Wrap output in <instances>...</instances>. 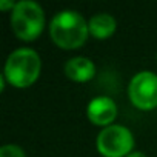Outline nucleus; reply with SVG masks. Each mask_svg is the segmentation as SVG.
Listing matches in <instances>:
<instances>
[{
    "instance_id": "nucleus-10",
    "label": "nucleus",
    "mask_w": 157,
    "mask_h": 157,
    "mask_svg": "<svg viewBox=\"0 0 157 157\" xmlns=\"http://www.w3.org/2000/svg\"><path fill=\"white\" fill-rule=\"evenodd\" d=\"M14 5L16 3H13V2H6V0H2V2H0V8L2 10H6V8H14Z\"/></svg>"
},
{
    "instance_id": "nucleus-3",
    "label": "nucleus",
    "mask_w": 157,
    "mask_h": 157,
    "mask_svg": "<svg viewBox=\"0 0 157 157\" xmlns=\"http://www.w3.org/2000/svg\"><path fill=\"white\" fill-rule=\"evenodd\" d=\"M11 25L17 37L23 40L36 39L45 25V14L42 6L34 0H20L13 8Z\"/></svg>"
},
{
    "instance_id": "nucleus-1",
    "label": "nucleus",
    "mask_w": 157,
    "mask_h": 157,
    "mask_svg": "<svg viewBox=\"0 0 157 157\" xmlns=\"http://www.w3.org/2000/svg\"><path fill=\"white\" fill-rule=\"evenodd\" d=\"M90 33V26L80 13L72 10H63L57 13L49 25V34L52 40L62 48H77L85 43Z\"/></svg>"
},
{
    "instance_id": "nucleus-9",
    "label": "nucleus",
    "mask_w": 157,
    "mask_h": 157,
    "mask_svg": "<svg viewBox=\"0 0 157 157\" xmlns=\"http://www.w3.org/2000/svg\"><path fill=\"white\" fill-rule=\"evenodd\" d=\"M0 157H26V154L19 145L8 143L0 148Z\"/></svg>"
},
{
    "instance_id": "nucleus-11",
    "label": "nucleus",
    "mask_w": 157,
    "mask_h": 157,
    "mask_svg": "<svg viewBox=\"0 0 157 157\" xmlns=\"http://www.w3.org/2000/svg\"><path fill=\"white\" fill-rule=\"evenodd\" d=\"M126 157H146V155H145L142 151H131Z\"/></svg>"
},
{
    "instance_id": "nucleus-6",
    "label": "nucleus",
    "mask_w": 157,
    "mask_h": 157,
    "mask_svg": "<svg viewBox=\"0 0 157 157\" xmlns=\"http://www.w3.org/2000/svg\"><path fill=\"white\" fill-rule=\"evenodd\" d=\"M86 114H88V119L93 123L108 126V123H111L117 116V106H116V102L111 97L99 96V97H94L88 103Z\"/></svg>"
},
{
    "instance_id": "nucleus-7",
    "label": "nucleus",
    "mask_w": 157,
    "mask_h": 157,
    "mask_svg": "<svg viewBox=\"0 0 157 157\" xmlns=\"http://www.w3.org/2000/svg\"><path fill=\"white\" fill-rule=\"evenodd\" d=\"M96 72V66L93 63L91 59L83 57V56H77V57H71L66 63H65V74L77 82H85L94 75Z\"/></svg>"
},
{
    "instance_id": "nucleus-2",
    "label": "nucleus",
    "mask_w": 157,
    "mask_h": 157,
    "mask_svg": "<svg viewBox=\"0 0 157 157\" xmlns=\"http://www.w3.org/2000/svg\"><path fill=\"white\" fill-rule=\"evenodd\" d=\"M40 56L33 48L14 49L5 65V77L14 86L25 88L36 82L40 72Z\"/></svg>"
},
{
    "instance_id": "nucleus-5",
    "label": "nucleus",
    "mask_w": 157,
    "mask_h": 157,
    "mask_svg": "<svg viewBox=\"0 0 157 157\" xmlns=\"http://www.w3.org/2000/svg\"><path fill=\"white\" fill-rule=\"evenodd\" d=\"M128 94L131 102L142 109L157 106V74L152 71L137 72L129 82Z\"/></svg>"
},
{
    "instance_id": "nucleus-8",
    "label": "nucleus",
    "mask_w": 157,
    "mask_h": 157,
    "mask_svg": "<svg viewBox=\"0 0 157 157\" xmlns=\"http://www.w3.org/2000/svg\"><path fill=\"white\" fill-rule=\"evenodd\" d=\"M88 26H90V33L94 37L106 39L116 29V19L108 13H97L90 19Z\"/></svg>"
},
{
    "instance_id": "nucleus-4",
    "label": "nucleus",
    "mask_w": 157,
    "mask_h": 157,
    "mask_svg": "<svg viewBox=\"0 0 157 157\" xmlns=\"http://www.w3.org/2000/svg\"><path fill=\"white\" fill-rule=\"evenodd\" d=\"M132 145V132L123 125H108L97 136V149L106 157H122L129 154Z\"/></svg>"
}]
</instances>
